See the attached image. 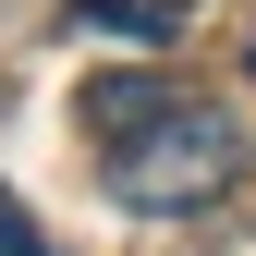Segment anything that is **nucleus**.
Masks as SVG:
<instances>
[{
  "label": "nucleus",
  "mask_w": 256,
  "mask_h": 256,
  "mask_svg": "<svg viewBox=\"0 0 256 256\" xmlns=\"http://www.w3.org/2000/svg\"><path fill=\"white\" fill-rule=\"evenodd\" d=\"M74 110L98 134L110 208H134V220H196L244 183V122L220 98H196L183 74H98Z\"/></svg>",
  "instance_id": "1"
},
{
  "label": "nucleus",
  "mask_w": 256,
  "mask_h": 256,
  "mask_svg": "<svg viewBox=\"0 0 256 256\" xmlns=\"http://www.w3.org/2000/svg\"><path fill=\"white\" fill-rule=\"evenodd\" d=\"M74 24H110V37H171L158 0H74Z\"/></svg>",
  "instance_id": "2"
},
{
  "label": "nucleus",
  "mask_w": 256,
  "mask_h": 256,
  "mask_svg": "<svg viewBox=\"0 0 256 256\" xmlns=\"http://www.w3.org/2000/svg\"><path fill=\"white\" fill-rule=\"evenodd\" d=\"M0 256H61V244H49V232H37V220H24V208H12V196H0Z\"/></svg>",
  "instance_id": "3"
},
{
  "label": "nucleus",
  "mask_w": 256,
  "mask_h": 256,
  "mask_svg": "<svg viewBox=\"0 0 256 256\" xmlns=\"http://www.w3.org/2000/svg\"><path fill=\"white\" fill-rule=\"evenodd\" d=\"M244 74H256V49H244Z\"/></svg>",
  "instance_id": "4"
}]
</instances>
